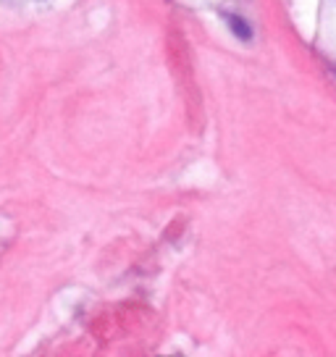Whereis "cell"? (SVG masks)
Masks as SVG:
<instances>
[]
</instances>
